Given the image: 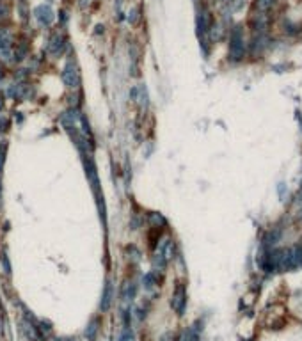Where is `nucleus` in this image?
Masks as SVG:
<instances>
[{
    "label": "nucleus",
    "mask_w": 302,
    "mask_h": 341,
    "mask_svg": "<svg viewBox=\"0 0 302 341\" xmlns=\"http://www.w3.org/2000/svg\"><path fill=\"white\" fill-rule=\"evenodd\" d=\"M247 53V45L244 39V29L242 27H233L229 34V61L240 62Z\"/></svg>",
    "instance_id": "nucleus-1"
},
{
    "label": "nucleus",
    "mask_w": 302,
    "mask_h": 341,
    "mask_svg": "<svg viewBox=\"0 0 302 341\" xmlns=\"http://www.w3.org/2000/svg\"><path fill=\"white\" fill-rule=\"evenodd\" d=\"M277 194H279V197H281V199L286 196V187H285V183H281V185L277 187Z\"/></svg>",
    "instance_id": "nucleus-16"
},
{
    "label": "nucleus",
    "mask_w": 302,
    "mask_h": 341,
    "mask_svg": "<svg viewBox=\"0 0 302 341\" xmlns=\"http://www.w3.org/2000/svg\"><path fill=\"white\" fill-rule=\"evenodd\" d=\"M64 47H66V37H64L61 32H57V34H53V36L50 37L47 50L52 53V55H61L63 50H64Z\"/></svg>",
    "instance_id": "nucleus-8"
},
{
    "label": "nucleus",
    "mask_w": 302,
    "mask_h": 341,
    "mask_svg": "<svg viewBox=\"0 0 302 341\" xmlns=\"http://www.w3.org/2000/svg\"><path fill=\"white\" fill-rule=\"evenodd\" d=\"M297 217H299V219H301V221H302V206L299 208V213H297Z\"/></svg>",
    "instance_id": "nucleus-17"
},
{
    "label": "nucleus",
    "mask_w": 302,
    "mask_h": 341,
    "mask_svg": "<svg viewBox=\"0 0 302 341\" xmlns=\"http://www.w3.org/2000/svg\"><path fill=\"white\" fill-rule=\"evenodd\" d=\"M281 240V229H268L265 231L263 238H261V247L263 249H276L277 242Z\"/></svg>",
    "instance_id": "nucleus-9"
},
{
    "label": "nucleus",
    "mask_w": 302,
    "mask_h": 341,
    "mask_svg": "<svg viewBox=\"0 0 302 341\" xmlns=\"http://www.w3.org/2000/svg\"><path fill=\"white\" fill-rule=\"evenodd\" d=\"M100 327H101V320H100L98 316H94V318H91V322H89V325L85 327V338H87L89 341H96V340H98Z\"/></svg>",
    "instance_id": "nucleus-10"
},
{
    "label": "nucleus",
    "mask_w": 302,
    "mask_h": 341,
    "mask_svg": "<svg viewBox=\"0 0 302 341\" xmlns=\"http://www.w3.org/2000/svg\"><path fill=\"white\" fill-rule=\"evenodd\" d=\"M201 329L203 327H188L187 331L183 332V336L180 338V341H201Z\"/></svg>",
    "instance_id": "nucleus-13"
},
{
    "label": "nucleus",
    "mask_w": 302,
    "mask_h": 341,
    "mask_svg": "<svg viewBox=\"0 0 302 341\" xmlns=\"http://www.w3.org/2000/svg\"><path fill=\"white\" fill-rule=\"evenodd\" d=\"M0 61H13V36L5 29H0Z\"/></svg>",
    "instance_id": "nucleus-4"
},
{
    "label": "nucleus",
    "mask_w": 302,
    "mask_h": 341,
    "mask_svg": "<svg viewBox=\"0 0 302 341\" xmlns=\"http://www.w3.org/2000/svg\"><path fill=\"white\" fill-rule=\"evenodd\" d=\"M171 307L176 311L178 316L185 315V309H187V288L183 283H178L174 291L171 295Z\"/></svg>",
    "instance_id": "nucleus-2"
},
{
    "label": "nucleus",
    "mask_w": 302,
    "mask_h": 341,
    "mask_svg": "<svg viewBox=\"0 0 302 341\" xmlns=\"http://www.w3.org/2000/svg\"><path fill=\"white\" fill-rule=\"evenodd\" d=\"M0 78H4V71H0Z\"/></svg>",
    "instance_id": "nucleus-18"
},
{
    "label": "nucleus",
    "mask_w": 302,
    "mask_h": 341,
    "mask_svg": "<svg viewBox=\"0 0 302 341\" xmlns=\"http://www.w3.org/2000/svg\"><path fill=\"white\" fill-rule=\"evenodd\" d=\"M212 25H214L212 15H210L206 9L199 11L198 13V34H199V37L206 36V34L210 32V29H212Z\"/></svg>",
    "instance_id": "nucleus-6"
},
{
    "label": "nucleus",
    "mask_w": 302,
    "mask_h": 341,
    "mask_svg": "<svg viewBox=\"0 0 302 341\" xmlns=\"http://www.w3.org/2000/svg\"><path fill=\"white\" fill-rule=\"evenodd\" d=\"M158 284H160V277L153 270L144 274V277H142V288L146 290V291H153L155 288H158Z\"/></svg>",
    "instance_id": "nucleus-12"
},
{
    "label": "nucleus",
    "mask_w": 302,
    "mask_h": 341,
    "mask_svg": "<svg viewBox=\"0 0 302 341\" xmlns=\"http://www.w3.org/2000/svg\"><path fill=\"white\" fill-rule=\"evenodd\" d=\"M61 77H63V82L66 84V87L77 89L78 85H80V73H78V68L73 59H69V61L66 62V66L63 68Z\"/></svg>",
    "instance_id": "nucleus-3"
},
{
    "label": "nucleus",
    "mask_w": 302,
    "mask_h": 341,
    "mask_svg": "<svg viewBox=\"0 0 302 341\" xmlns=\"http://www.w3.org/2000/svg\"><path fill=\"white\" fill-rule=\"evenodd\" d=\"M117 341H137L135 334L132 331V327H123V332L119 334V340Z\"/></svg>",
    "instance_id": "nucleus-14"
},
{
    "label": "nucleus",
    "mask_w": 302,
    "mask_h": 341,
    "mask_svg": "<svg viewBox=\"0 0 302 341\" xmlns=\"http://www.w3.org/2000/svg\"><path fill=\"white\" fill-rule=\"evenodd\" d=\"M274 4H276V0H258V9L261 13H267Z\"/></svg>",
    "instance_id": "nucleus-15"
},
{
    "label": "nucleus",
    "mask_w": 302,
    "mask_h": 341,
    "mask_svg": "<svg viewBox=\"0 0 302 341\" xmlns=\"http://www.w3.org/2000/svg\"><path fill=\"white\" fill-rule=\"evenodd\" d=\"M36 18L39 20L41 25H50L53 21V13L48 5H39L36 9Z\"/></svg>",
    "instance_id": "nucleus-11"
},
{
    "label": "nucleus",
    "mask_w": 302,
    "mask_h": 341,
    "mask_svg": "<svg viewBox=\"0 0 302 341\" xmlns=\"http://www.w3.org/2000/svg\"><path fill=\"white\" fill-rule=\"evenodd\" d=\"M270 45V37L267 36V32H261V34H254L252 41L249 43V53L251 55H261Z\"/></svg>",
    "instance_id": "nucleus-5"
},
{
    "label": "nucleus",
    "mask_w": 302,
    "mask_h": 341,
    "mask_svg": "<svg viewBox=\"0 0 302 341\" xmlns=\"http://www.w3.org/2000/svg\"><path fill=\"white\" fill-rule=\"evenodd\" d=\"M114 297H116V291H114V288H112V283L107 281V283H105V288H103V295H101V302H100V309H101V313H107V311L112 307V304H114Z\"/></svg>",
    "instance_id": "nucleus-7"
}]
</instances>
